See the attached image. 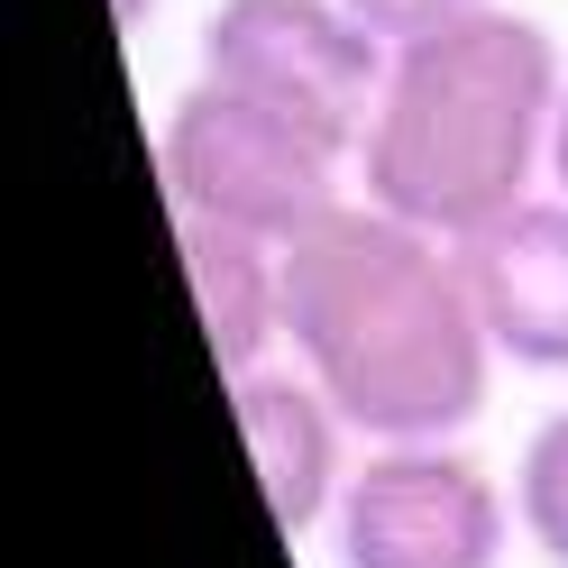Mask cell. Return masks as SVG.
<instances>
[{"instance_id": "8", "label": "cell", "mask_w": 568, "mask_h": 568, "mask_svg": "<svg viewBox=\"0 0 568 568\" xmlns=\"http://www.w3.org/2000/svg\"><path fill=\"white\" fill-rule=\"evenodd\" d=\"M174 247H184V284L221 376L284 358V247L247 230H211V221H174Z\"/></svg>"}, {"instance_id": "12", "label": "cell", "mask_w": 568, "mask_h": 568, "mask_svg": "<svg viewBox=\"0 0 568 568\" xmlns=\"http://www.w3.org/2000/svg\"><path fill=\"white\" fill-rule=\"evenodd\" d=\"M550 193H568V101H559V129H550Z\"/></svg>"}, {"instance_id": "9", "label": "cell", "mask_w": 568, "mask_h": 568, "mask_svg": "<svg viewBox=\"0 0 568 568\" xmlns=\"http://www.w3.org/2000/svg\"><path fill=\"white\" fill-rule=\"evenodd\" d=\"M514 514H523V541L550 568H568V404L531 422V440L514 458Z\"/></svg>"}, {"instance_id": "1", "label": "cell", "mask_w": 568, "mask_h": 568, "mask_svg": "<svg viewBox=\"0 0 568 568\" xmlns=\"http://www.w3.org/2000/svg\"><path fill=\"white\" fill-rule=\"evenodd\" d=\"M284 358L358 422V440H468L505 367L458 239L367 193L284 247Z\"/></svg>"}, {"instance_id": "10", "label": "cell", "mask_w": 568, "mask_h": 568, "mask_svg": "<svg viewBox=\"0 0 568 568\" xmlns=\"http://www.w3.org/2000/svg\"><path fill=\"white\" fill-rule=\"evenodd\" d=\"M385 47H404V38H432V28H449V19H468V10H486V0H348Z\"/></svg>"}, {"instance_id": "5", "label": "cell", "mask_w": 568, "mask_h": 568, "mask_svg": "<svg viewBox=\"0 0 568 568\" xmlns=\"http://www.w3.org/2000/svg\"><path fill=\"white\" fill-rule=\"evenodd\" d=\"M385 55L395 47L348 0H221L193 38V64L211 83H239V92L275 101V111L348 138V148L367 138V111L385 92Z\"/></svg>"}, {"instance_id": "4", "label": "cell", "mask_w": 568, "mask_h": 568, "mask_svg": "<svg viewBox=\"0 0 568 568\" xmlns=\"http://www.w3.org/2000/svg\"><path fill=\"white\" fill-rule=\"evenodd\" d=\"M514 486L458 440H367L331 505L339 568H505Z\"/></svg>"}, {"instance_id": "6", "label": "cell", "mask_w": 568, "mask_h": 568, "mask_svg": "<svg viewBox=\"0 0 568 568\" xmlns=\"http://www.w3.org/2000/svg\"><path fill=\"white\" fill-rule=\"evenodd\" d=\"M230 413H239V440H247V468L266 486V514L284 541H303V531H331V505L348 468H358V422H348L322 385H312L294 358H266L230 376Z\"/></svg>"}, {"instance_id": "3", "label": "cell", "mask_w": 568, "mask_h": 568, "mask_svg": "<svg viewBox=\"0 0 568 568\" xmlns=\"http://www.w3.org/2000/svg\"><path fill=\"white\" fill-rule=\"evenodd\" d=\"M156 184H165L174 221H211V230L294 247L358 193V148L239 83L193 74L156 120Z\"/></svg>"}, {"instance_id": "7", "label": "cell", "mask_w": 568, "mask_h": 568, "mask_svg": "<svg viewBox=\"0 0 568 568\" xmlns=\"http://www.w3.org/2000/svg\"><path fill=\"white\" fill-rule=\"evenodd\" d=\"M468 294L486 312L495 358L523 376H568V193H531L458 239Z\"/></svg>"}, {"instance_id": "2", "label": "cell", "mask_w": 568, "mask_h": 568, "mask_svg": "<svg viewBox=\"0 0 568 568\" xmlns=\"http://www.w3.org/2000/svg\"><path fill=\"white\" fill-rule=\"evenodd\" d=\"M559 101L568 64L550 28L486 0L385 55V92L358 138V193L440 239H468L477 221L550 184Z\"/></svg>"}, {"instance_id": "11", "label": "cell", "mask_w": 568, "mask_h": 568, "mask_svg": "<svg viewBox=\"0 0 568 568\" xmlns=\"http://www.w3.org/2000/svg\"><path fill=\"white\" fill-rule=\"evenodd\" d=\"M165 10V0H111V19H120V38H148V19Z\"/></svg>"}]
</instances>
